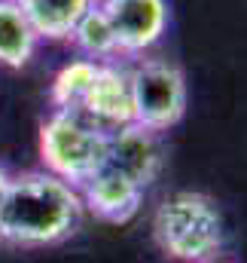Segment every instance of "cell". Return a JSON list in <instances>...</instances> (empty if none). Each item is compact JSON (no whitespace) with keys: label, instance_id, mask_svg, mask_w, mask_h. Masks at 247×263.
Here are the masks:
<instances>
[{"label":"cell","instance_id":"1","mask_svg":"<svg viewBox=\"0 0 247 263\" xmlns=\"http://www.w3.org/2000/svg\"><path fill=\"white\" fill-rule=\"evenodd\" d=\"M83 199L73 184L49 172L9 178L0 199V242L22 248H46L76 233Z\"/></svg>","mask_w":247,"mask_h":263},{"label":"cell","instance_id":"2","mask_svg":"<svg viewBox=\"0 0 247 263\" xmlns=\"http://www.w3.org/2000/svg\"><path fill=\"white\" fill-rule=\"evenodd\" d=\"M156 245L177 263L217 260L226 242V227L217 202L195 190H177L159 202L153 214Z\"/></svg>","mask_w":247,"mask_h":263},{"label":"cell","instance_id":"3","mask_svg":"<svg viewBox=\"0 0 247 263\" xmlns=\"http://www.w3.org/2000/svg\"><path fill=\"white\" fill-rule=\"evenodd\" d=\"M104 138L79 110H52L40 126V159L43 172L79 187L89 175H95L104 162Z\"/></svg>","mask_w":247,"mask_h":263},{"label":"cell","instance_id":"4","mask_svg":"<svg viewBox=\"0 0 247 263\" xmlns=\"http://www.w3.org/2000/svg\"><path fill=\"white\" fill-rule=\"evenodd\" d=\"M128 80L137 126L162 135L183 120L186 77L177 65L165 59H140L134 67H128Z\"/></svg>","mask_w":247,"mask_h":263},{"label":"cell","instance_id":"5","mask_svg":"<svg viewBox=\"0 0 247 263\" xmlns=\"http://www.w3.org/2000/svg\"><path fill=\"white\" fill-rule=\"evenodd\" d=\"M162 162H165V150H162L159 135L137 126V123L119 126V129L107 132V138H104L101 168L122 175L131 184H137L140 190H147L159 178Z\"/></svg>","mask_w":247,"mask_h":263},{"label":"cell","instance_id":"6","mask_svg":"<svg viewBox=\"0 0 247 263\" xmlns=\"http://www.w3.org/2000/svg\"><path fill=\"white\" fill-rule=\"evenodd\" d=\"M98 3L116 31L122 55H143L165 37L168 28L165 0H98Z\"/></svg>","mask_w":247,"mask_h":263},{"label":"cell","instance_id":"7","mask_svg":"<svg viewBox=\"0 0 247 263\" xmlns=\"http://www.w3.org/2000/svg\"><path fill=\"white\" fill-rule=\"evenodd\" d=\"M98 129L113 132L119 126L134 123V107H131V80L128 67H119L116 62H101L98 77L79 107Z\"/></svg>","mask_w":247,"mask_h":263},{"label":"cell","instance_id":"8","mask_svg":"<svg viewBox=\"0 0 247 263\" xmlns=\"http://www.w3.org/2000/svg\"><path fill=\"white\" fill-rule=\"evenodd\" d=\"M76 190H79V199H83V208H89L101 220H113V223L131 220L140 211V202H143V190L137 184H131L128 178L110 172V168H98Z\"/></svg>","mask_w":247,"mask_h":263},{"label":"cell","instance_id":"9","mask_svg":"<svg viewBox=\"0 0 247 263\" xmlns=\"http://www.w3.org/2000/svg\"><path fill=\"white\" fill-rule=\"evenodd\" d=\"M40 40V31L25 15V9L15 0H0V65L25 67L34 59Z\"/></svg>","mask_w":247,"mask_h":263},{"label":"cell","instance_id":"10","mask_svg":"<svg viewBox=\"0 0 247 263\" xmlns=\"http://www.w3.org/2000/svg\"><path fill=\"white\" fill-rule=\"evenodd\" d=\"M70 43L83 52V59H92V62H113L119 52V40H116V31L107 18V12L101 9V3L95 0L70 28Z\"/></svg>","mask_w":247,"mask_h":263},{"label":"cell","instance_id":"11","mask_svg":"<svg viewBox=\"0 0 247 263\" xmlns=\"http://www.w3.org/2000/svg\"><path fill=\"white\" fill-rule=\"evenodd\" d=\"M25 15L34 22L40 37L46 40H64L73 28V22L95 3V0H15Z\"/></svg>","mask_w":247,"mask_h":263},{"label":"cell","instance_id":"12","mask_svg":"<svg viewBox=\"0 0 247 263\" xmlns=\"http://www.w3.org/2000/svg\"><path fill=\"white\" fill-rule=\"evenodd\" d=\"M98 67L101 62H92V59H73L55 73L52 80V104L55 110H79L95 77H98Z\"/></svg>","mask_w":247,"mask_h":263},{"label":"cell","instance_id":"13","mask_svg":"<svg viewBox=\"0 0 247 263\" xmlns=\"http://www.w3.org/2000/svg\"><path fill=\"white\" fill-rule=\"evenodd\" d=\"M6 184H9V175H6V168L0 165V199H3V193H6Z\"/></svg>","mask_w":247,"mask_h":263},{"label":"cell","instance_id":"14","mask_svg":"<svg viewBox=\"0 0 247 263\" xmlns=\"http://www.w3.org/2000/svg\"><path fill=\"white\" fill-rule=\"evenodd\" d=\"M208 263H229V260H208Z\"/></svg>","mask_w":247,"mask_h":263}]
</instances>
